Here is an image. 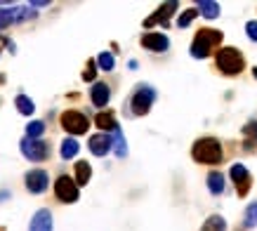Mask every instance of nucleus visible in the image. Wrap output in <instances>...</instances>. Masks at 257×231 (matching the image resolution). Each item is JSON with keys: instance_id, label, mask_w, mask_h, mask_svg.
Returning <instances> with one entry per match:
<instances>
[{"instance_id": "obj_1", "label": "nucleus", "mask_w": 257, "mask_h": 231, "mask_svg": "<svg viewBox=\"0 0 257 231\" xmlns=\"http://www.w3.org/2000/svg\"><path fill=\"white\" fill-rule=\"evenodd\" d=\"M191 156L196 163L203 165H220L222 163V144L215 137H201L191 147Z\"/></svg>"}, {"instance_id": "obj_2", "label": "nucleus", "mask_w": 257, "mask_h": 231, "mask_svg": "<svg viewBox=\"0 0 257 231\" xmlns=\"http://www.w3.org/2000/svg\"><path fill=\"white\" fill-rule=\"evenodd\" d=\"M222 38H224V33L217 29H198L191 42V57L193 59H208L215 47H220Z\"/></svg>"}, {"instance_id": "obj_3", "label": "nucleus", "mask_w": 257, "mask_h": 231, "mask_svg": "<svg viewBox=\"0 0 257 231\" xmlns=\"http://www.w3.org/2000/svg\"><path fill=\"white\" fill-rule=\"evenodd\" d=\"M215 64L224 76H238L246 69V57L236 47H220L215 54Z\"/></svg>"}, {"instance_id": "obj_4", "label": "nucleus", "mask_w": 257, "mask_h": 231, "mask_svg": "<svg viewBox=\"0 0 257 231\" xmlns=\"http://www.w3.org/2000/svg\"><path fill=\"white\" fill-rule=\"evenodd\" d=\"M153 102H156V90L151 85H140L130 97V111L135 116H147Z\"/></svg>"}, {"instance_id": "obj_5", "label": "nucleus", "mask_w": 257, "mask_h": 231, "mask_svg": "<svg viewBox=\"0 0 257 231\" xmlns=\"http://www.w3.org/2000/svg\"><path fill=\"white\" fill-rule=\"evenodd\" d=\"M59 123L64 127L69 135H85L87 127H90V120L83 111H75V109H69L59 116Z\"/></svg>"}, {"instance_id": "obj_6", "label": "nucleus", "mask_w": 257, "mask_h": 231, "mask_svg": "<svg viewBox=\"0 0 257 231\" xmlns=\"http://www.w3.org/2000/svg\"><path fill=\"white\" fill-rule=\"evenodd\" d=\"M19 149H22V154L29 160L33 163H40L45 158L50 156V144L43 142V139H29V137H24L22 142H19Z\"/></svg>"}, {"instance_id": "obj_7", "label": "nucleus", "mask_w": 257, "mask_h": 231, "mask_svg": "<svg viewBox=\"0 0 257 231\" xmlns=\"http://www.w3.org/2000/svg\"><path fill=\"white\" fill-rule=\"evenodd\" d=\"M54 196H57V200H62V203H75V200L80 198L78 184L69 175H62V177H57V182H54Z\"/></svg>"}, {"instance_id": "obj_8", "label": "nucleus", "mask_w": 257, "mask_h": 231, "mask_svg": "<svg viewBox=\"0 0 257 231\" xmlns=\"http://www.w3.org/2000/svg\"><path fill=\"white\" fill-rule=\"evenodd\" d=\"M229 175H231V182H234V187H236V193L241 198H246L248 193H250V187H253V177H250L248 168L243 163H234L231 170H229Z\"/></svg>"}, {"instance_id": "obj_9", "label": "nucleus", "mask_w": 257, "mask_h": 231, "mask_svg": "<svg viewBox=\"0 0 257 231\" xmlns=\"http://www.w3.org/2000/svg\"><path fill=\"white\" fill-rule=\"evenodd\" d=\"M24 184H26V189L31 191V193H43L47 191V184H50V175L45 172V170L36 168L31 172H26V177H24Z\"/></svg>"}, {"instance_id": "obj_10", "label": "nucleus", "mask_w": 257, "mask_h": 231, "mask_svg": "<svg viewBox=\"0 0 257 231\" xmlns=\"http://www.w3.org/2000/svg\"><path fill=\"white\" fill-rule=\"evenodd\" d=\"M142 47H147L149 52H165L168 47H170V40H168V36L165 33H144L142 36Z\"/></svg>"}, {"instance_id": "obj_11", "label": "nucleus", "mask_w": 257, "mask_h": 231, "mask_svg": "<svg viewBox=\"0 0 257 231\" xmlns=\"http://www.w3.org/2000/svg\"><path fill=\"white\" fill-rule=\"evenodd\" d=\"M87 147H90V151L95 154V156H107L109 151L113 149V137L107 135V132H99V135H92L90 137V142H87Z\"/></svg>"}, {"instance_id": "obj_12", "label": "nucleus", "mask_w": 257, "mask_h": 231, "mask_svg": "<svg viewBox=\"0 0 257 231\" xmlns=\"http://www.w3.org/2000/svg\"><path fill=\"white\" fill-rule=\"evenodd\" d=\"M177 10V2H165V5H161L158 10L151 14L149 19L144 21V26L147 29H151V26H156V24H163V26H168V19L172 17V12Z\"/></svg>"}, {"instance_id": "obj_13", "label": "nucleus", "mask_w": 257, "mask_h": 231, "mask_svg": "<svg viewBox=\"0 0 257 231\" xmlns=\"http://www.w3.org/2000/svg\"><path fill=\"white\" fill-rule=\"evenodd\" d=\"M90 99H92V104H95L97 109L107 106L109 99H111V87H109L107 83H95L92 90H90Z\"/></svg>"}, {"instance_id": "obj_14", "label": "nucleus", "mask_w": 257, "mask_h": 231, "mask_svg": "<svg viewBox=\"0 0 257 231\" xmlns=\"http://www.w3.org/2000/svg\"><path fill=\"white\" fill-rule=\"evenodd\" d=\"M29 231H52V212L47 210V208L38 210L36 215H33Z\"/></svg>"}, {"instance_id": "obj_15", "label": "nucleus", "mask_w": 257, "mask_h": 231, "mask_svg": "<svg viewBox=\"0 0 257 231\" xmlns=\"http://www.w3.org/2000/svg\"><path fill=\"white\" fill-rule=\"evenodd\" d=\"M95 125L99 127L102 132H109V130H116L118 123H116V116H113V111H102V114H97Z\"/></svg>"}, {"instance_id": "obj_16", "label": "nucleus", "mask_w": 257, "mask_h": 231, "mask_svg": "<svg viewBox=\"0 0 257 231\" xmlns=\"http://www.w3.org/2000/svg\"><path fill=\"white\" fill-rule=\"evenodd\" d=\"M90 177H92V168H90V163H87V160H78V163H75V179L73 182L83 187V184L90 182Z\"/></svg>"}, {"instance_id": "obj_17", "label": "nucleus", "mask_w": 257, "mask_h": 231, "mask_svg": "<svg viewBox=\"0 0 257 231\" xmlns=\"http://www.w3.org/2000/svg\"><path fill=\"white\" fill-rule=\"evenodd\" d=\"M196 10L201 12L205 19H217L220 17V5L213 2V0H198V7Z\"/></svg>"}, {"instance_id": "obj_18", "label": "nucleus", "mask_w": 257, "mask_h": 231, "mask_svg": "<svg viewBox=\"0 0 257 231\" xmlns=\"http://www.w3.org/2000/svg\"><path fill=\"white\" fill-rule=\"evenodd\" d=\"M208 191L213 193V196H220L222 191H224V177L220 175V172H210L208 175Z\"/></svg>"}, {"instance_id": "obj_19", "label": "nucleus", "mask_w": 257, "mask_h": 231, "mask_svg": "<svg viewBox=\"0 0 257 231\" xmlns=\"http://www.w3.org/2000/svg\"><path fill=\"white\" fill-rule=\"evenodd\" d=\"M201 231H226V222L222 215H210L205 224L201 227Z\"/></svg>"}, {"instance_id": "obj_20", "label": "nucleus", "mask_w": 257, "mask_h": 231, "mask_svg": "<svg viewBox=\"0 0 257 231\" xmlns=\"http://www.w3.org/2000/svg\"><path fill=\"white\" fill-rule=\"evenodd\" d=\"M78 151H80V144L75 142V139H64L62 142V149H59V154H62V158L64 160H69V158H73V156H78Z\"/></svg>"}, {"instance_id": "obj_21", "label": "nucleus", "mask_w": 257, "mask_h": 231, "mask_svg": "<svg viewBox=\"0 0 257 231\" xmlns=\"http://www.w3.org/2000/svg\"><path fill=\"white\" fill-rule=\"evenodd\" d=\"M113 149H116V156L118 158L128 156V144H125V137H123V132H120V127L113 130Z\"/></svg>"}, {"instance_id": "obj_22", "label": "nucleus", "mask_w": 257, "mask_h": 231, "mask_svg": "<svg viewBox=\"0 0 257 231\" xmlns=\"http://www.w3.org/2000/svg\"><path fill=\"white\" fill-rule=\"evenodd\" d=\"M14 102H17V111H19V114H22V116H31L33 111H36V106H33L31 97L19 95V97H17V99H14Z\"/></svg>"}, {"instance_id": "obj_23", "label": "nucleus", "mask_w": 257, "mask_h": 231, "mask_svg": "<svg viewBox=\"0 0 257 231\" xmlns=\"http://www.w3.org/2000/svg\"><path fill=\"white\" fill-rule=\"evenodd\" d=\"M243 227H246V229L257 227V200H255V203H250V205L246 208V215H243Z\"/></svg>"}, {"instance_id": "obj_24", "label": "nucleus", "mask_w": 257, "mask_h": 231, "mask_svg": "<svg viewBox=\"0 0 257 231\" xmlns=\"http://www.w3.org/2000/svg\"><path fill=\"white\" fill-rule=\"evenodd\" d=\"M243 137H246V149L250 151L253 149V142H257V120H250V123H246V127H243Z\"/></svg>"}, {"instance_id": "obj_25", "label": "nucleus", "mask_w": 257, "mask_h": 231, "mask_svg": "<svg viewBox=\"0 0 257 231\" xmlns=\"http://www.w3.org/2000/svg\"><path fill=\"white\" fill-rule=\"evenodd\" d=\"M43 132H45V123H43V120H33V123L26 125V137H29V139H38Z\"/></svg>"}, {"instance_id": "obj_26", "label": "nucleus", "mask_w": 257, "mask_h": 231, "mask_svg": "<svg viewBox=\"0 0 257 231\" xmlns=\"http://www.w3.org/2000/svg\"><path fill=\"white\" fill-rule=\"evenodd\" d=\"M97 66L102 69V71H111L113 66H116V59H113V54L111 52H102L97 57Z\"/></svg>"}, {"instance_id": "obj_27", "label": "nucleus", "mask_w": 257, "mask_h": 231, "mask_svg": "<svg viewBox=\"0 0 257 231\" xmlns=\"http://www.w3.org/2000/svg\"><path fill=\"white\" fill-rule=\"evenodd\" d=\"M196 14H198V10H196V7H191V10H184L182 17L177 19V26H180V29H186V26H189V24L196 19Z\"/></svg>"}, {"instance_id": "obj_28", "label": "nucleus", "mask_w": 257, "mask_h": 231, "mask_svg": "<svg viewBox=\"0 0 257 231\" xmlns=\"http://www.w3.org/2000/svg\"><path fill=\"white\" fill-rule=\"evenodd\" d=\"M246 33H248V38H250V40L257 42V21H248V24H246Z\"/></svg>"}, {"instance_id": "obj_29", "label": "nucleus", "mask_w": 257, "mask_h": 231, "mask_svg": "<svg viewBox=\"0 0 257 231\" xmlns=\"http://www.w3.org/2000/svg\"><path fill=\"white\" fill-rule=\"evenodd\" d=\"M95 74H97V66H95V62H90L87 69L83 71V80H95Z\"/></svg>"}, {"instance_id": "obj_30", "label": "nucleus", "mask_w": 257, "mask_h": 231, "mask_svg": "<svg viewBox=\"0 0 257 231\" xmlns=\"http://www.w3.org/2000/svg\"><path fill=\"white\" fill-rule=\"evenodd\" d=\"M7 196H10V193H7V191H2V193H0V200H5Z\"/></svg>"}, {"instance_id": "obj_31", "label": "nucleus", "mask_w": 257, "mask_h": 231, "mask_svg": "<svg viewBox=\"0 0 257 231\" xmlns=\"http://www.w3.org/2000/svg\"><path fill=\"white\" fill-rule=\"evenodd\" d=\"M5 83V74H0V85Z\"/></svg>"}]
</instances>
